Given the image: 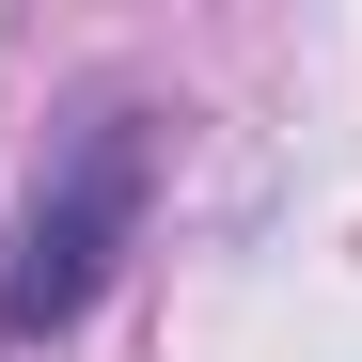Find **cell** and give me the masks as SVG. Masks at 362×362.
<instances>
[{
  "label": "cell",
  "instance_id": "6da1fadb",
  "mask_svg": "<svg viewBox=\"0 0 362 362\" xmlns=\"http://www.w3.org/2000/svg\"><path fill=\"white\" fill-rule=\"evenodd\" d=\"M127 205H142V142L127 127H79V158L32 189L16 252H0V346H47L79 315V299L110 284V252H127Z\"/></svg>",
  "mask_w": 362,
  "mask_h": 362
}]
</instances>
